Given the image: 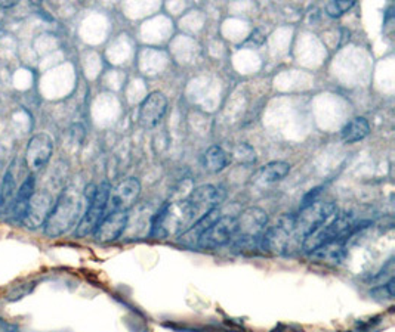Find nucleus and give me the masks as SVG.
<instances>
[{"instance_id":"nucleus-1","label":"nucleus","mask_w":395,"mask_h":332,"mask_svg":"<svg viewBox=\"0 0 395 332\" xmlns=\"http://www.w3.org/2000/svg\"><path fill=\"white\" fill-rule=\"evenodd\" d=\"M368 224H370V222L357 223L351 213H338L306 235L302 239V248L305 253H313L321 245L332 243V241H348L349 236H353Z\"/></svg>"},{"instance_id":"nucleus-2","label":"nucleus","mask_w":395,"mask_h":332,"mask_svg":"<svg viewBox=\"0 0 395 332\" xmlns=\"http://www.w3.org/2000/svg\"><path fill=\"white\" fill-rule=\"evenodd\" d=\"M82 215V197L75 189H65L54 204L49 217L45 222V235L58 238L77 226Z\"/></svg>"},{"instance_id":"nucleus-3","label":"nucleus","mask_w":395,"mask_h":332,"mask_svg":"<svg viewBox=\"0 0 395 332\" xmlns=\"http://www.w3.org/2000/svg\"><path fill=\"white\" fill-rule=\"evenodd\" d=\"M268 226V216L259 207H249L237 216V229L234 241L242 250L259 247V239Z\"/></svg>"},{"instance_id":"nucleus-4","label":"nucleus","mask_w":395,"mask_h":332,"mask_svg":"<svg viewBox=\"0 0 395 332\" xmlns=\"http://www.w3.org/2000/svg\"><path fill=\"white\" fill-rule=\"evenodd\" d=\"M225 200V191L213 185H201L189 192L185 198L187 215L189 226H194L203 217H206Z\"/></svg>"},{"instance_id":"nucleus-5","label":"nucleus","mask_w":395,"mask_h":332,"mask_svg":"<svg viewBox=\"0 0 395 332\" xmlns=\"http://www.w3.org/2000/svg\"><path fill=\"white\" fill-rule=\"evenodd\" d=\"M295 215H282L272 224L267 226L259 239V248L267 254H283L294 239Z\"/></svg>"},{"instance_id":"nucleus-6","label":"nucleus","mask_w":395,"mask_h":332,"mask_svg":"<svg viewBox=\"0 0 395 332\" xmlns=\"http://www.w3.org/2000/svg\"><path fill=\"white\" fill-rule=\"evenodd\" d=\"M336 215H338V207L332 201H314L310 205L302 207L299 215H295L294 239H303L306 235L315 231L320 224L326 223Z\"/></svg>"},{"instance_id":"nucleus-7","label":"nucleus","mask_w":395,"mask_h":332,"mask_svg":"<svg viewBox=\"0 0 395 332\" xmlns=\"http://www.w3.org/2000/svg\"><path fill=\"white\" fill-rule=\"evenodd\" d=\"M110 191H111V188L107 182L96 186L95 195L89 201H87V208H86L84 213L82 215V217H80V220L76 226L75 235L77 238H84V236L91 235L96 231L98 224L107 215Z\"/></svg>"},{"instance_id":"nucleus-8","label":"nucleus","mask_w":395,"mask_h":332,"mask_svg":"<svg viewBox=\"0 0 395 332\" xmlns=\"http://www.w3.org/2000/svg\"><path fill=\"white\" fill-rule=\"evenodd\" d=\"M237 229L236 216H219L208 229L199 236L196 245L201 250H216L231 243Z\"/></svg>"},{"instance_id":"nucleus-9","label":"nucleus","mask_w":395,"mask_h":332,"mask_svg":"<svg viewBox=\"0 0 395 332\" xmlns=\"http://www.w3.org/2000/svg\"><path fill=\"white\" fill-rule=\"evenodd\" d=\"M54 154V141L49 134L40 133L33 136L28 142L25 151V165L30 174H36L43 170L51 161Z\"/></svg>"},{"instance_id":"nucleus-10","label":"nucleus","mask_w":395,"mask_h":332,"mask_svg":"<svg viewBox=\"0 0 395 332\" xmlns=\"http://www.w3.org/2000/svg\"><path fill=\"white\" fill-rule=\"evenodd\" d=\"M54 204H55V201L48 191H45V189L36 191L33 193L30 203H28L23 223L27 226L28 229L40 228V226L45 224L46 219L49 217L51 211L54 208Z\"/></svg>"},{"instance_id":"nucleus-11","label":"nucleus","mask_w":395,"mask_h":332,"mask_svg":"<svg viewBox=\"0 0 395 332\" xmlns=\"http://www.w3.org/2000/svg\"><path fill=\"white\" fill-rule=\"evenodd\" d=\"M141 184L138 179L129 177L122 180L114 189L110 191L107 211H129L139 198Z\"/></svg>"},{"instance_id":"nucleus-12","label":"nucleus","mask_w":395,"mask_h":332,"mask_svg":"<svg viewBox=\"0 0 395 332\" xmlns=\"http://www.w3.org/2000/svg\"><path fill=\"white\" fill-rule=\"evenodd\" d=\"M129 219V211H108L98 224L96 231L94 232L95 241L102 244L113 243L117 238L125 232L127 226Z\"/></svg>"},{"instance_id":"nucleus-13","label":"nucleus","mask_w":395,"mask_h":332,"mask_svg":"<svg viewBox=\"0 0 395 332\" xmlns=\"http://www.w3.org/2000/svg\"><path fill=\"white\" fill-rule=\"evenodd\" d=\"M168 108L166 96L162 92H153L145 98L139 108V123L151 129L160 123V120L163 118Z\"/></svg>"},{"instance_id":"nucleus-14","label":"nucleus","mask_w":395,"mask_h":332,"mask_svg":"<svg viewBox=\"0 0 395 332\" xmlns=\"http://www.w3.org/2000/svg\"><path fill=\"white\" fill-rule=\"evenodd\" d=\"M346 241H332L329 244L321 245L320 248L314 250L311 254V260L315 263H323L329 266L341 264L346 257Z\"/></svg>"},{"instance_id":"nucleus-15","label":"nucleus","mask_w":395,"mask_h":332,"mask_svg":"<svg viewBox=\"0 0 395 332\" xmlns=\"http://www.w3.org/2000/svg\"><path fill=\"white\" fill-rule=\"evenodd\" d=\"M35 192H36V179L33 174H28V177L24 180L23 185L17 189V195H15V198H13V203L11 207L12 219L23 222L28 203H30Z\"/></svg>"},{"instance_id":"nucleus-16","label":"nucleus","mask_w":395,"mask_h":332,"mask_svg":"<svg viewBox=\"0 0 395 332\" xmlns=\"http://www.w3.org/2000/svg\"><path fill=\"white\" fill-rule=\"evenodd\" d=\"M290 172V165L286 161H271L263 165L256 173L259 184H275L283 180Z\"/></svg>"},{"instance_id":"nucleus-17","label":"nucleus","mask_w":395,"mask_h":332,"mask_svg":"<svg viewBox=\"0 0 395 332\" xmlns=\"http://www.w3.org/2000/svg\"><path fill=\"white\" fill-rule=\"evenodd\" d=\"M370 133V124L364 117H357L341 130L342 141L345 143H354L363 141Z\"/></svg>"},{"instance_id":"nucleus-18","label":"nucleus","mask_w":395,"mask_h":332,"mask_svg":"<svg viewBox=\"0 0 395 332\" xmlns=\"http://www.w3.org/2000/svg\"><path fill=\"white\" fill-rule=\"evenodd\" d=\"M231 158L221 146H211L203 155V167L211 173L222 172Z\"/></svg>"},{"instance_id":"nucleus-19","label":"nucleus","mask_w":395,"mask_h":332,"mask_svg":"<svg viewBox=\"0 0 395 332\" xmlns=\"http://www.w3.org/2000/svg\"><path fill=\"white\" fill-rule=\"evenodd\" d=\"M17 182H15V176H13V170L12 165L11 169H8V172L4 176L2 180V189H0V215H5L6 210H11L13 198L17 195Z\"/></svg>"},{"instance_id":"nucleus-20","label":"nucleus","mask_w":395,"mask_h":332,"mask_svg":"<svg viewBox=\"0 0 395 332\" xmlns=\"http://www.w3.org/2000/svg\"><path fill=\"white\" fill-rule=\"evenodd\" d=\"M231 157L234 158V161H237L239 164L252 165V164L256 162V151L253 149V146H251L249 143H239L236 148L232 149Z\"/></svg>"},{"instance_id":"nucleus-21","label":"nucleus","mask_w":395,"mask_h":332,"mask_svg":"<svg viewBox=\"0 0 395 332\" xmlns=\"http://www.w3.org/2000/svg\"><path fill=\"white\" fill-rule=\"evenodd\" d=\"M354 5V0H334V2H329L326 5V12L332 18H339L345 12L353 9Z\"/></svg>"},{"instance_id":"nucleus-22","label":"nucleus","mask_w":395,"mask_h":332,"mask_svg":"<svg viewBox=\"0 0 395 332\" xmlns=\"http://www.w3.org/2000/svg\"><path fill=\"white\" fill-rule=\"evenodd\" d=\"M372 294L380 300H387V298H394L395 295V279L391 278L387 283H384V286H379L375 291H372Z\"/></svg>"},{"instance_id":"nucleus-23","label":"nucleus","mask_w":395,"mask_h":332,"mask_svg":"<svg viewBox=\"0 0 395 332\" xmlns=\"http://www.w3.org/2000/svg\"><path fill=\"white\" fill-rule=\"evenodd\" d=\"M265 42V36L262 34L261 30H255V32L247 37V40L243 43V46H253V48H258L261 46V44Z\"/></svg>"},{"instance_id":"nucleus-24","label":"nucleus","mask_w":395,"mask_h":332,"mask_svg":"<svg viewBox=\"0 0 395 332\" xmlns=\"http://www.w3.org/2000/svg\"><path fill=\"white\" fill-rule=\"evenodd\" d=\"M379 322H380L379 318L370 319V321H368V322H358L353 331H348V332H375V326H376Z\"/></svg>"},{"instance_id":"nucleus-25","label":"nucleus","mask_w":395,"mask_h":332,"mask_svg":"<svg viewBox=\"0 0 395 332\" xmlns=\"http://www.w3.org/2000/svg\"><path fill=\"white\" fill-rule=\"evenodd\" d=\"M284 331H282L280 328H277L275 331H272V332H302V329H299V328H295V326H287V325H280Z\"/></svg>"}]
</instances>
